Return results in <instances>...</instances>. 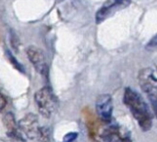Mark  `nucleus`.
I'll list each match as a JSON object with an SVG mask.
<instances>
[{"label":"nucleus","mask_w":157,"mask_h":142,"mask_svg":"<svg viewBox=\"0 0 157 142\" xmlns=\"http://www.w3.org/2000/svg\"><path fill=\"white\" fill-rule=\"evenodd\" d=\"M123 102L128 108L135 120L137 121L139 127L144 132H148L152 128L153 116L148 104L137 91L131 88L124 90Z\"/></svg>","instance_id":"1"},{"label":"nucleus","mask_w":157,"mask_h":142,"mask_svg":"<svg viewBox=\"0 0 157 142\" xmlns=\"http://www.w3.org/2000/svg\"><path fill=\"white\" fill-rule=\"evenodd\" d=\"M139 83L148 100L157 118V77L151 68H143L138 75Z\"/></svg>","instance_id":"2"},{"label":"nucleus","mask_w":157,"mask_h":142,"mask_svg":"<svg viewBox=\"0 0 157 142\" xmlns=\"http://www.w3.org/2000/svg\"><path fill=\"white\" fill-rule=\"evenodd\" d=\"M34 100L39 113L44 118H50L55 113L58 100L50 88L44 87L37 91L34 95Z\"/></svg>","instance_id":"3"},{"label":"nucleus","mask_w":157,"mask_h":142,"mask_svg":"<svg viewBox=\"0 0 157 142\" xmlns=\"http://www.w3.org/2000/svg\"><path fill=\"white\" fill-rule=\"evenodd\" d=\"M25 54L29 62L33 65L36 72L43 77H46L48 75V63L44 52L40 48L31 45L26 48Z\"/></svg>","instance_id":"4"},{"label":"nucleus","mask_w":157,"mask_h":142,"mask_svg":"<svg viewBox=\"0 0 157 142\" xmlns=\"http://www.w3.org/2000/svg\"><path fill=\"white\" fill-rule=\"evenodd\" d=\"M131 0H106L96 14V23L101 24L118 11L128 7Z\"/></svg>","instance_id":"5"},{"label":"nucleus","mask_w":157,"mask_h":142,"mask_svg":"<svg viewBox=\"0 0 157 142\" xmlns=\"http://www.w3.org/2000/svg\"><path fill=\"white\" fill-rule=\"evenodd\" d=\"M18 125L21 134L29 139H35L38 137L40 127L38 117L35 114L29 113L28 115H25L23 119L20 120Z\"/></svg>","instance_id":"6"},{"label":"nucleus","mask_w":157,"mask_h":142,"mask_svg":"<svg viewBox=\"0 0 157 142\" xmlns=\"http://www.w3.org/2000/svg\"><path fill=\"white\" fill-rule=\"evenodd\" d=\"M104 142H132L130 133L119 125H109L101 134Z\"/></svg>","instance_id":"7"},{"label":"nucleus","mask_w":157,"mask_h":142,"mask_svg":"<svg viewBox=\"0 0 157 142\" xmlns=\"http://www.w3.org/2000/svg\"><path fill=\"white\" fill-rule=\"evenodd\" d=\"M96 111L104 122H110L112 118L113 103L111 95L107 94L100 95L96 99Z\"/></svg>","instance_id":"8"},{"label":"nucleus","mask_w":157,"mask_h":142,"mask_svg":"<svg viewBox=\"0 0 157 142\" xmlns=\"http://www.w3.org/2000/svg\"><path fill=\"white\" fill-rule=\"evenodd\" d=\"M3 124L4 127L7 129V134L9 137L17 140H21L24 141V135L21 134V133L19 129V125L16 122L15 116L13 115V113L8 112L3 116Z\"/></svg>","instance_id":"9"},{"label":"nucleus","mask_w":157,"mask_h":142,"mask_svg":"<svg viewBox=\"0 0 157 142\" xmlns=\"http://www.w3.org/2000/svg\"><path fill=\"white\" fill-rule=\"evenodd\" d=\"M40 142H52L51 140V129L48 127H41L39 129L38 137Z\"/></svg>","instance_id":"10"},{"label":"nucleus","mask_w":157,"mask_h":142,"mask_svg":"<svg viewBox=\"0 0 157 142\" xmlns=\"http://www.w3.org/2000/svg\"><path fill=\"white\" fill-rule=\"evenodd\" d=\"M6 56H7L8 61L11 62V64H12L16 69L19 70V71H21V72H25L24 66H23V65H21V64L17 61V58H15V57H14L13 54H11L9 51H7V52H6Z\"/></svg>","instance_id":"11"},{"label":"nucleus","mask_w":157,"mask_h":142,"mask_svg":"<svg viewBox=\"0 0 157 142\" xmlns=\"http://www.w3.org/2000/svg\"><path fill=\"white\" fill-rule=\"evenodd\" d=\"M145 49H147V50L149 51V52L157 51V33L147 43V45H145Z\"/></svg>","instance_id":"12"},{"label":"nucleus","mask_w":157,"mask_h":142,"mask_svg":"<svg viewBox=\"0 0 157 142\" xmlns=\"http://www.w3.org/2000/svg\"><path fill=\"white\" fill-rule=\"evenodd\" d=\"M77 133H69L67 134L64 135L63 137V142H72L74 139H76L77 137Z\"/></svg>","instance_id":"13"},{"label":"nucleus","mask_w":157,"mask_h":142,"mask_svg":"<svg viewBox=\"0 0 157 142\" xmlns=\"http://www.w3.org/2000/svg\"><path fill=\"white\" fill-rule=\"evenodd\" d=\"M5 106H6V99H5V97L3 96L1 92H0V111L3 110Z\"/></svg>","instance_id":"14"}]
</instances>
